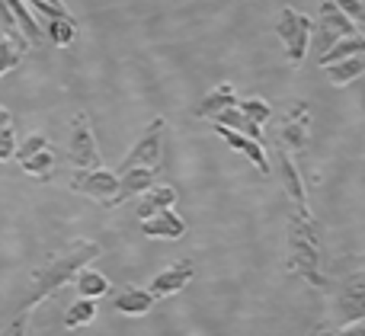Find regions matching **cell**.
Segmentation results:
<instances>
[{"instance_id":"cb8c5ba5","label":"cell","mask_w":365,"mask_h":336,"mask_svg":"<svg viewBox=\"0 0 365 336\" xmlns=\"http://www.w3.org/2000/svg\"><path fill=\"white\" fill-rule=\"evenodd\" d=\"M19 167H23L29 177H36V179H48L51 177V167H55V147H45V151H38V154H32V157H26V160H19Z\"/></svg>"},{"instance_id":"9c48e42d","label":"cell","mask_w":365,"mask_h":336,"mask_svg":"<svg viewBox=\"0 0 365 336\" xmlns=\"http://www.w3.org/2000/svg\"><path fill=\"white\" fill-rule=\"evenodd\" d=\"M356 32V23L334 4V0H321V55L330 51L336 42L349 38Z\"/></svg>"},{"instance_id":"52a82bcc","label":"cell","mask_w":365,"mask_h":336,"mask_svg":"<svg viewBox=\"0 0 365 336\" xmlns=\"http://www.w3.org/2000/svg\"><path fill=\"white\" fill-rule=\"evenodd\" d=\"M365 320V273L346 275V282L340 285L336 295V324L349 327V324H362Z\"/></svg>"},{"instance_id":"6da1fadb","label":"cell","mask_w":365,"mask_h":336,"mask_svg":"<svg viewBox=\"0 0 365 336\" xmlns=\"http://www.w3.org/2000/svg\"><path fill=\"white\" fill-rule=\"evenodd\" d=\"M100 253H103L100 243H93V241H74L64 253H55L45 266H38L36 273H32V288H29V295L23 298L19 311L32 314V308H36L38 301L58 295L68 282H74V275L81 273L83 266H90Z\"/></svg>"},{"instance_id":"7c38bea8","label":"cell","mask_w":365,"mask_h":336,"mask_svg":"<svg viewBox=\"0 0 365 336\" xmlns=\"http://www.w3.org/2000/svg\"><path fill=\"white\" fill-rule=\"evenodd\" d=\"M141 234L160 237V241H180V237L186 234V221H182L173 209H164V211H158V215L141 221Z\"/></svg>"},{"instance_id":"277c9868","label":"cell","mask_w":365,"mask_h":336,"mask_svg":"<svg viewBox=\"0 0 365 336\" xmlns=\"http://www.w3.org/2000/svg\"><path fill=\"white\" fill-rule=\"evenodd\" d=\"M164 128H167V119H154L151 125L145 128L135 147L128 151V157L119 164L115 173H125V170H135V167H148V170H158L160 167V151H164Z\"/></svg>"},{"instance_id":"ac0fdd59","label":"cell","mask_w":365,"mask_h":336,"mask_svg":"<svg viewBox=\"0 0 365 336\" xmlns=\"http://www.w3.org/2000/svg\"><path fill=\"white\" fill-rule=\"evenodd\" d=\"M4 4L10 6V13L16 16V26H19V32L26 36V42L29 45H45L48 42V38H45V29L36 23V16L26 10V0H4Z\"/></svg>"},{"instance_id":"83f0119b","label":"cell","mask_w":365,"mask_h":336,"mask_svg":"<svg viewBox=\"0 0 365 336\" xmlns=\"http://www.w3.org/2000/svg\"><path fill=\"white\" fill-rule=\"evenodd\" d=\"M45 147H51V145H48V138H45V135H32L29 141H23V145L16 147V160H26V157H32V154L45 151Z\"/></svg>"},{"instance_id":"1f68e13d","label":"cell","mask_w":365,"mask_h":336,"mask_svg":"<svg viewBox=\"0 0 365 336\" xmlns=\"http://www.w3.org/2000/svg\"><path fill=\"white\" fill-rule=\"evenodd\" d=\"M336 336H365V320L362 324H349V327H340Z\"/></svg>"},{"instance_id":"4dcf8cb0","label":"cell","mask_w":365,"mask_h":336,"mask_svg":"<svg viewBox=\"0 0 365 336\" xmlns=\"http://www.w3.org/2000/svg\"><path fill=\"white\" fill-rule=\"evenodd\" d=\"M334 4L340 6V10L346 13L353 23H359V19H362V0H334Z\"/></svg>"},{"instance_id":"f546056e","label":"cell","mask_w":365,"mask_h":336,"mask_svg":"<svg viewBox=\"0 0 365 336\" xmlns=\"http://www.w3.org/2000/svg\"><path fill=\"white\" fill-rule=\"evenodd\" d=\"M29 317L32 314H26V311H19L16 317L10 320V324H6V330L0 333V336H26V330H29Z\"/></svg>"},{"instance_id":"d6a6232c","label":"cell","mask_w":365,"mask_h":336,"mask_svg":"<svg viewBox=\"0 0 365 336\" xmlns=\"http://www.w3.org/2000/svg\"><path fill=\"white\" fill-rule=\"evenodd\" d=\"M359 23H362L359 29H365V0H362V19H359Z\"/></svg>"},{"instance_id":"4fadbf2b","label":"cell","mask_w":365,"mask_h":336,"mask_svg":"<svg viewBox=\"0 0 365 336\" xmlns=\"http://www.w3.org/2000/svg\"><path fill=\"white\" fill-rule=\"evenodd\" d=\"M279 177H282V186L285 192L292 196V202H295V211H302V215H308V196H304V179L302 173H298L295 160H292V154H279Z\"/></svg>"},{"instance_id":"7a4b0ae2","label":"cell","mask_w":365,"mask_h":336,"mask_svg":"<svg viewBox=\"0 0 365 336\" xmlns=\"http://www.w3.org/2000/svg\"><path fill=\"white\" fill-rule=\"evenodd\" d=\"M324 228L317 224V218L311 215H295L289 218V260H285V273L304 279L308 285L324 288L327 285V275H324Z\"/></svg>"},{"instance_id":"484cf974","label":"cell","mask_w":365,"mask_h":336,"mask_svg":"<svg viewBox=\"0 0 365 336\" xmlns=\"http://www.w3.org/2000/svg\"><path fill=\"white\" fill-rule=\"evenodd\" d=\"M237 109L247 115L250 122H257L259 128L269 122V115H272V109H269V103L266 100H259V96H250V100H237Z\"/></svg>"},{"instance_id":"5b68a950","label":"cell","mask_w":365,"mask_h":336,"mask_svg":"<svg viewBox=\"0 0 365 336\" xmlns=\"http://www.w3.org/2000/svg\"><path fill=\"white\" fill-rule=\"evenodd\" d=\"M68 186H71V192L90 196L96 202H103V209H109V202L119 192V173L103 170V167H96V170H77Z\"/></svg>"},{"instance_id":"5bb4252c","label":"cell","mask_w":365,"mask_h":336,"mask_svg":"<svg viewBox=\"0 0 365 336\" xmlns=\"http://www.w3.org/2000/svg\"><path fill=\"white\" fill-rule=\"evenodd\" d=\"M151 186H154V170H148V167H135V170L119 173V192H115V199L109 202V209H119L125 199L141 196V192H148Z\"/></svg>"},{"instance_id":"836d02e7","label":"cell","mask_w":365,"mask_h":336,"mask_svg":"<svg viewBox=\"0 0 365 336\" xmlns=\"http://www.w3.org/2000/svg\"><path fill=\"white\" fill-rule=\"evenodd\" d=\"M314 333H317V330H314ZM314 333H308V336H314Z\"/></svg>"},{"instance_id":"f1b7e54d","label":"cell","mask_w":365,"mask_h":336,"mask_svg":"<svg viewBox=\"0 0 365 336\" xmlns=\"http://www.w3.org/2000/svg\"><path fill=\"white\" fill-rule=\"evenodd\" d=\"M32 6H36L38 13H45V16H71L68 10H64L61 0H29Z\"/></svg>"},{"instance_id":"8992f818","label":"cell","mask_w":365,"mask_h":336,"mask_svg":"<svg viewBox=\"0 0 365 336\" xmlns=\"http://www.w3.org/2000/svg\"><path fill=\"white\" fill-rule=\"evenodd\" d=\"M71 164L77 170H96L100 167V151H96V135L90 128L87 112H77L71 119Z\"/></svg>"},{"instance_id":"8fae6325","label":"cell","mask_w":365,"mask_h":336,"mask_svg":"<svg viewBox=\"0 0 365 336\" xmlns=\"http://www.w3.org/2000/svg\"><path fill=\"white\" fill-rule=\"evenodd\" d=\"M215 135H221V138H225L231 147H237V151L244 154L250 164H257V170L263 173V177H269V173H272V167H269V160H266V151H263V145H259V141L247 138V135H240V132H231L227 125H215Z\"/></svg>"},{"instance_id":"9a60e30c","label":"cell","mask_w":365,"mask_h":336,"mask_svg":"<svg viewBox=\"0 0 365 336\" xmlns=\"http://www.w3.org/2000/svg\"><path fill=\"white\" fill-rule=\"evenodd\" d=\"M327 68V80L330 87H349L353 80H359L365 74V55H349V58H340L334 64H324Z\"/></svg>"},{"instance_id":"44dd1931","label":"cell","mask_w":365,"mask_h":336,"mask_svg":"<svg viewBox=\"0 0 365 336\" xmlns=\"http://www.w3.org/2000/svg\"><path fill=\"white\" fill-rule=\"evenodd\" d=\"M74 285H77V295H81V298H103V295L109 292V279H106V275L93 273V269H87V266L74 275Z\"/></svg>"},{"instance_id":"d4e9b609","label":"cell","mask_w":365,"mask_h":336,"mask_svg":"<svg viewBox=\"0 0 365 336\" xmlns=\"http://www.w3.org/2000/svg\"><path fill=\"white\" fill-rule=\"evenodd\" d=\"M16 157V138H13V115L0 106V160Z\"/></svg>"},{"instance_id":"e575fe53","label":"cell","mask_w":365,"mask_h":336,"mask_svg":"<svg viewBox=\"0 0 365 336\" xmlns=\"http://www.w3.org/2000/svg\"><path fill=\"white\" fill-rule=\"evenodd\" d=\"M362 263H365V256H362Z\"/></svg>"},{"instance_id":"603a6c76","label":"cell","mask_w":365,"mask_h":336,"mask_svg":"<svg viewBox=\"0 0 365 336\" xmlns=\"http://www.w3.org/2000/svg\"><path fill=\"white\" fill-rule=\"evenodd\" d=\"M77 36V23L74 16H48V26H45V38L51 45H71Z\"/></svg>"},{"instance_id":"7402d4cb","label":"cell","mask_w":365,"mask_h":336,"mask_svg":"<svg viewBox=\"0 0 365 336\" xmlns=\"http://www.w3.org/2000/svg\"><path fill=\"white\" fill-rule=\"evenodd\" d=\"M96 320V298H77L74 305L64 314V327L68 330H77V327H87Z\"/></svg>"},{"instance_id":"2e32d148","label":"cell","mask_w":365,"mask_h":336,"mask_svg":"<svg viewBox=\"0 0 365 336\" xmlns=\"http://www.w3.org/2000/svg\"><path fill=\"white\" fill-rule=\"evenodd\" d=\"M212 122H215V125H227L231 132H240V135H247V138H253V141H259V145H263V128H259L257 122L247 119L237 106L221 109L218 115H212Z\"/></svg>"},{"instance_id":"3957f363","label":"cell","mask_w":365,"mask_h":336,"mask_svg":"<svg viewBox=\"0 0 365 336\" xmlns=\"http://www.w3.org/2000/svg\"><path fill=\"white\" fill-rule=\"evenodd\" d=\"M311 32H314V23H311L308 13L295 10V6H282V13H279V19H276V36L282 38L292 68H302L304 58H308Z\"/></svg>"},{"instance_id":"ba28073f","label":"cell","mask_w":365,"mask_h":336,"mask_svg":"<svg viewBox=\"0 0 365 336\" xmlns=\"http://www.w3.org/2000/svg\"><path fill=\"white\" fill-rule=\"evenodd\" d=\"M308 138H311V109L308 103H298L282 119V125H279L276 145L292 147V151H308Z\"/></svg>"},{"instance_id":"4316f807","label":"cell","mask_w":365,"mask_h":336,"mask_svg":"<svg viewBox=\"0 0 365 336\" xmlns=\"http://www.w3.org/2000/svg\"><path fill=\"white\" fill-rule=\"evenodd\" d=\"M23 55L26 51L19 48L16 42H10V38H0V77L6 74V70H13V68H19V61H23Z\"/></svg>"},{"instance_id":"ffe728a7","label":"cell","mask_w":365,"mask_h":336,"mask_svg":"<svg viewBox=\"0 0 365 336\" xmlns=\"http://www.w3.org/2000/svg\"><path fill=\"white\" fill-rule=\"evenodd\" d=\"M154 308V298L148 288H125V292L115 298V311L119 314H128V317H141Z\"/></svg>"},{"instance_id":"d6986e66","label":"cell","mask_w":365,"mask_h":336,"mask_svg":"<svg viewBox=\"0 0 365 336\" xmlns=\"http://www.w3.org/2000/svg\"><path fill=\"white\" fill-rule=\"evenodd\" d=\"M227 106H237V93H234L231 83H221V87H215L212 93L195 106V115H199V119H212V115H218L221 109H227Z\"/></svg>"},{"instance_id":"e0dca14e","label":"cell","mask_w":365,"mask_h":336,"mask_svg":"<svg viewBox=\"0 0 365 336\" xmlns=\"http://www.w3.org/2000/svg\"><path fill=\"white\" fill-rule=\"evenodd\" d=\"M173 202H177V189H173V186H151L148 192H141V202H138L141 221L158 215V211H164V209H170Z\"/></svg>"},{"instance_id":"30bf717a","label":"cell","mask_w":365,"mask_h":336,"mask_svg":"<svg viewBox=\"0 0 365 336\" xmlns=\"http://www.w3.org/2000/svg\"><path fill=\"white\" fill-rule=\"evenodd\" d=\"M192 273H195V263L192 260H177V263H170L164 273L154 275V282L148 285V292H151L154 301L170 298V295L182 292V288L192 282Z\"/></svg>"}]
</instances>
